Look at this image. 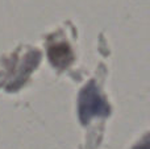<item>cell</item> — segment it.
<instances>
[{
	"label": "cell",
	"mask_w": 150,
	"mask_h": 149,
	"mask_svg": "<svg viewBox=\"0 0 150 149\" xmlns=\"http://www.w3.org/2000/svg\"><path fill=\"white\" fill-rule=\"evenodd\" d=\"M109 112L108 106L104 103L98 90L93 84H88L80 94L79 99V115L83 123L88 121L92 116L107 115Z\"/></svg>",
	"instance_id": "cell-1"
},
{
	"label": "cell",
	"mask_w": 150,
	"mask_h": 149,
	"mask_svg": "<svg viewBox=\"0 0 150 149\" xmlns=\"http://www.w3.org/2000/svg\"><path fill=\"white\" fill-rule=\"evenodd\" d=\"M50 60L54 65H65L69 62V58H70V50L66 45H57V46H53L50 49Z\"/></svg>",
	"instance_id": "cell-2"
},
{
	"label": "cell",
	"mask_w": 150,
	"mask_h": 149,
	"mask_svg": "<svg viewBox=\"0 0 150 149\" xmlns=\"http://www.w3.org/2000/svg\"><path fill=\"white\" fill-rule=\"evenodd\" d=\"M136 149H148V144H145L144 147H138V148H136Z\"/></svg>",
	"instance_id": "cell-3"
}]
</instances>
